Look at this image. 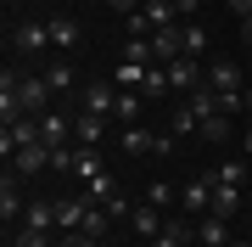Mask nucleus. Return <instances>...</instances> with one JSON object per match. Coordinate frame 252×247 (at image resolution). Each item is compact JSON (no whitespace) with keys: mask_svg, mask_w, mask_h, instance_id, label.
Segmentation results:
<instances>
[{"mask_svg":"<svg viewBox=\"0 0 252 247\" xmlns=\"http://www.w3.org/2000/svg\"><path fill=\"white\" fill-rule=\"evenodd\" d=\"M79 17H67V11H62V17H51V45L56 51H73V45H79Z\"/></svg>","mask_w":252,"mask_h":247,"instance_id":"17","label":"nucleus"},{"mask_svg":"<svg viewBox=\"0 0 252 247\" xmlns=\"http://www.w3.org/2000/svg\"><path fill=\"white\" fill-rule=\"evenodd\" d=\"M168 84H174V96H190V90L207 84V68L196 62V56H174L168 62Z\"/></svg>","mask_w":252,"mask_h":247,"instance_id":"3","label":"nucleus"},{"mask_svg":"<svg viewBox=\"0 0 252 247\" xmlns=\"http://www.w3.org/2000/svg\"><path fill=\"white\" fill-rule=\"evenodd\" d=\"M241 152H247V163H252V124L241 129Z\"/></svg>","mask_w":252,"mask_h":247,"instance_id":"41","label":"nucleus"},{"mask_svg":"<svg viewBox=\"0 0 252 247\" xmlns=\"http://www.w3.org/2000/svg\"><path fill=\"white\" fill-rule=\"evenodd\" d=\"M190 242H196L190 219H168V225H162L157 236H152V247H190Z\"/></svg>","mask_w":252,"mask_h":247,"instance_id":"16","label":"nucleus"},{"mask_svg":"<svg viewBox=\"0 0 252 247\" xmlns=\"http://www.w3.org/2000/svg\"><path fill=\"white\" fill-rule=\"evenodd\" d=\"M180 51L196 56V62L207 56V28H202V23H180Z\"/></svg>","mask_w":252,"mask_h":247,"instance_id":"22","label":"nucleus"},{"mask_svg":"<svg viewBox=\"0 0 252 247\" xmlns=\"http://www.w3.org/2000/svg\"><path fill=\"white\" fill-rule=\"evenodd\" d=\"M101 135H107V118H95V112H73V146H101Z\"/></svg>","mask_w":252,"mask_h":247,"instance_id":"8","label":"nucleus"},{"mask_svg":"<svg viewBox=\"0 0 252 247\" xmlns=\"http://www.w3.org/2000/svg\"><path fill=\"white\" fill-rule=\"evenodd\" d=\"M207 90H219V96H247V90H241V68L224 62V56L207 62Z\"/></svg>","mask_w":252,"mask_h":247,"instance_id":"5","label":"nucleus"},{"mask_svg":"<svg viewBox=\"0 0 252 247\" xmlns=\"http://www.w3.org/2000/svg\"><path fill=\"white\" fill-rule=\"evenodd\" d=\"M23 213H28V202H23V191L11 185V174H6V185H0V219H6V230L23 225Z\"/></svg>","mask_w":252,"mask_h":247,"instance_id":"13","label":"nucleus"},{"mask_svg":"<svg viewBox=\"0 0 252 247\" xmlns=\"http://www.w3.org/2000/svg\"><path fill=\"white\" fill-rule=\"evenodd\" d=\"M162 225H168V219H162V208H152V202H140V208L129 213V230H135L140 242H152V236H157Z\"/></svg>","mask_w":252,"mask_h":247,"instance_id":"12","label":"nucleus"},{"mask_svg":"<svg viewBox=\"0 0 252 247\" xmlns=\"http://www.w3.org/2000/svg\"><path fill=\"white\" fill-rule=\"evenodd\" d=\"M180 208H185V213H213V174L185 185V191H180Z\"/></svg>","mask_w":252,"mask_h":247,"instance_id":"9","label":"nucleus"},{"mask_svg":"<svg viewBox=\"0 0 252 247\" xmlns=\"http://www.w3.org/2000/svg\"><path fill=\"white\" fill-rule=\"evenodd\" d=\"M140 96H146V101H162V96H174V84H168V68H162V62H152V68L140 73Z\"/></svg>","mask_w":252,"mask_h":247,"instance_id":"15","label":"nucleus"},{"mask_svg":"<svg viewBox=\"0 0 252 247\" xmlns=\"http://www.w3.org/2000/svg\"><path fill=\"white\" fill-rule=\"evenodd\" d=\"M79 230H90V236H107V230H112V213L101 208V202H90V213H84V225H79Z\"/></svg>","mask_w":252,"mask_h":247,"instance_id":"30","label":"nucleus"},{"mask_svg":"<svg viewBox=\"0 0 252 247\" xmlns=\"http://www.w3.org/2000/svg\"><path fill=\"white\" fill-rule=\"evenodd\" d=\"M23 225H34V230H56V202H28Z\"/></svg>","mask_w":252,"mask_h":247,"instance_id":"26","label":"nucleus"},{"mask_svg":"<svg viewBox=\"0 0 252 247\" xmlns=\"http://www.w3.org/2000/svg\"><path fill=\"white\" fill-rule=\"evenodd\" d=\"M34 141H39V118H11L6 129H0V152H6V163H11L23 146H34Z\"/></svg>","mask_w":252,"mask_h":247,"instance_id":"4","label":"nucleus"},{"mask_svg":"<svg viewBox=\"0 0 252 247\" xmlns=\"http://www.w3.org/2000/svg\"><path fill=\"white\" fill-rule=\"evenodd\" d=\"M79 107L84 112H95V118H112V107H118V84H84V96H79Z\"/></svg>","mask_w":252,"mask_h":247,"instance_id":"6","label":"nucleus"},{"mask_svg":"<svg viewBox=\"0 0 252 247\" xmlns=\"http://www.w3.org/2000/svg\"><path fill=\"white\" fill-rule=\"evenodd\" d=\"M124 152H152V129H124Z\"/></svg>","mask_w":252,"mask_h":247,"instance_id":"35","label":"nucleus"},{"mask_svg":"<svg viewBox=\"0 0 252 247\" xmlns=\"http://www.w3.org/2000/svg\"><path fill=\"white\" fill-rule=\"evenodd\" d=\"M230 135H235V118H224V112H219V118H207V124H202V141H213V146H224Z\"/></svg>","mask_w":252,"mask_h":247,"instance_id":"28","label":"nucleus"},{"mask_svg":"<svg viewBox=\"0 0 252 247\" xmlns=\"http://www.w3.org/2000/svg\"><path fill=\"white\" fill-rule=\"evenodd\" d=\"M84 197H90V202H112V197H118V185L107 180V174H95V180L84 185Z\"/></svg>","mask_w":252,"mask_h":247,"instance_id":"34","label":"nucleus"},{"mask_svg":"<svg viewBox=\"0 0 252 247\" xmlns=\"http://www.w3.org/2000/svg\"><path fill=\"white\" fill-rule=\"evenodd\" d=\"M174 146H180V135H152V157H174Z\"/></svg>","mask_w":252,"mask_h":247,"instance_id":"38","label":"nucleus"},{"mask_svg":"<svg viewBox=\"0 0 252 247\" xmlns=\"http://www.w3.org/2000/svg\"><path fill=\"white\" fill-rule=\"evenodd\" d=\"M146 202H152V208H168V202H174V185H168V180H152V191H146Z\"/></svg>","mask_w":252,"mask_h":247,"instance_id":"37","label":"nucleus"},{"mask_svg":"<svg viewBox=\"0 0 252 247\" xmlns=\"http://www.w3.org/2000/svg\"><path fill=\"white\" fill-rule=\"evenodd\" d=\"M196 247H230V219L202 213V219H196Z\"/></svg>","mask_w":252,"mask_h":247,"instance_id":"10","label":"nucleus"},{"mask_svg":"<svg viewBox=\"0 0 252 247\" xmlns=\"http://www.w3.org/2000/svg\"><path fill=\"white\" fill-rule=\"evenodd\" d=\"M168 135H180V141H190V135H202V124H196V112H190L185 101H180V107L168 112Z\"/></svg>","mask_w":252,"mask_h":247,"instance_id":"24","label":"nucleus"},{"mask_svg":"<svg viewBox=\"0 0 252 247\" xmlns=\"http://www.w3.org/2000/svg\"><path fill=\"white\" fill-rule=\"evenodd\" d=\"M230 247H252V242H230Z\"/></svg>","mask_w":252,"mask_h":247,"instance_id":"44","label":"nucleus"},{"mask_svg":"<svg viewBox=\"0 0 252 247\" xmlns=\"http://www.w3.org/2000/svg\"><path fill=\"white\" fill-rule=\"evenodd\" d=\"M39 141H45L51 152H56V146H67V141H73V118H67L62 107H56V112H39Z\"/></svg>","mask_w":252,"mask_h":247,"instance_id":"7","label":"nucleus"},{"mask_svg":"<svg viewBox=\"0 0 252 247\" xmlns=\"http://www.w3.org/2000/svg\"><path fill=\"white\" fill-rule=\"evenodd\" d=\"M45 79H51V90H56V96H67V90H73V68H67V62H56Z\"/></svg>","mask_w":252,"mask_h":247,"instance_id":"36","label":"nucleus"},{"mask_svg":"<svg viewBox=\"0 0 252 247\" xmlns=\"http://www.w3.org/2000/svg\"><path fill=\"white\" fill-rule=\"evenodd\" d=\"M107 6L118 11V17H129V11H140V0H107Z\"/></svg>","mask_w":252,"mask_h":247,"instance_id":"40","label":"nucleus"},{"mask_svg":"<svg viewBox=\"0 0 252 247\" xmlns=\"http://www.w3.org/2000/svg\"><path fill=\"white\" fill-rule=\"evenodd\" d=\"M124 62H140V68H152L157 56H152V39H124Z\"/></svg>","mask_w":252,"mask_h":247,"instance_id":"31","label":"nucleus"},{"mask_svg":"<svg viewBox=\"0 0 252 247\" xmlns=\"http://www.w3.org/2000/svg\"><path fill=\"white\" fill-rule=\"evenodd\" d=\"M247 191H252V174H247Z\"/></svg>","mask_w":252,"mask_h":247,"instance_id":"45","label":"nucleus"},{"mask_svg":"<svg viewBox=\"0 0 252 247\" xmlns=\"http://www.w3.org/2000/svg\"><path fill=\"white\" fill-rule=\"evenodd\" d=\"M224 6H230V17H241V23L252 17V0H224Z\"/></svg>","mask_w":252,"mask_h":247,"instance_id":"39","label":"nucleus"},{"mask_svg":"<svg viewBox=\"0 0 252 247\" xmlns=\"http://www.w3.org/2000/svg\"><path fill=\"white\" fill-rule=\"evenodd\" d=\"M90 213V197H56V230H79Z\"/></svg>","mask_w":252,"mask_h":247,"instance_id":"11","label":"nucleus"},{"mask_svg":"<svg viewBox=\"0 0 252 247\" xmlns=\"http://www.w3.org/2000/svg\"><path fill=\"white\" fill-rule=\"evenodd\" d=\"M112 124H124V129H135V124H140V90H118Z\"/></svg>","mask_w":252,"mask_h":247,"instance_id":"20","label":"nucleus"},{"mask_svg":"<svg viewBox=\"0 0 252 247\" xmlns=\"http://www.w3.org/2000/svg\"><path fill=\"white\" fill-rule=\"evenodd\" d=\"M67 174H79V180L90 185L95 174H107V169H101V157H95V146H73V169H67Z\"/></svg>","mask_w":252,"mask_h":247,"instance_id":"21","label":"nucleus"},{"mask_svg":"<svg viewBox=\"0 0 252 247\" xmlns=\"http://www.w3.org/2000/svg\"><path fill=\"white\" fill-rule=\"evenodd\" d=\"M140 73H146L140 62H118V73H112V84H118V90H140Z\"/></svg>","mask_w":252,"mask_h":247,"instance_id":"32","label":"nucleus"},{"mask_svg":"<svg viewBox=\"0 0 252 247\" xmlns=\"http://www.w3.org/2000/svg\"><path fill=\"white\" fill-rule=\"evenodd\" d=\"M185 107L196 112V124H207V118H219V112H224V107H219V90H207V84L185 96Z\"/></svg>","mask_w":252,"mask_h":247,"instance_id":"19","label":"nucleus"},{"mask_svg":"<svg viewBox=\"0 0 252 247\" xmlns=\"http://www.w3.org/2000/svg\"><path fill=\"white\" fill-rule=\"evenodd\" d=\"M152 56H157L162 68H168L174 56H185V51H180V28H162V34H152Z\"/></svg>","mask_w":252,"mask_h":247,"instance_id":"23","label":"nucleus"},{"mask_svg":"<svg viewBox=\"0 0 252 247\" xmlns=\"http://www.w3.org/2000/svg\"><path fill=\"white\" fill-rule=\"evenodd\" d=\"M241 39H247V45H252V17H247V23H241Z\"/></svg>","mask_w":252,"mask_h":247,"instance_id":"42","label":"nucleus"},{"mask_svg":"<svg viewBox=\"0 0 252 247\" xmlns=\"http://www.w3.org/2000/svg\"><path fill=\"white\" fill-rule=\"evenodd\" d=\"M241 191H247V185H213V213H219V219H230V213H235Z\"/></svg>","mask_w":252,"mask_h":247,"instance_id":"25","label":"nucleus"},{"mask_svg":"<svg viewBox=\"0 0 252 247\" xmlns=\"http://www.w3.org/2000/svg\"><path fill=\"white\" fill-rule=\"evenodd\" d=\"M11 169H23V174H39V169H51V146H45V141L23 146L17 157H11Z\"/></svg>","mask_w":252,"mask_h":247,"instance_id":"18","label":"nucleus"},{"mask_svg":"<svg viewBox=\"0 0 252 247\" xmlns=\"http://www.w3.org/2000/svg\"><path fill=\"white\" fill-rule=\"evenodd\" d=\"M247 112H252V84H247Z\"/></svg>","mask_w":252,"mask_h":247,"instance_id":"43","label":"nucleus"},{"mask_svg":"<svg viewBox=\"0 0 252 247\" xmlns=\"http://www.w3.org/2000/svg\"><path fill=\"white\" fill-rule=\"evenodd\" d=\"M6 45L17 51V56H39V51L51 45V23H34V17H23V23L6 34Z\"/></svg>","mask_w":252,"mask_h":247,"instance_id":"2","label":"nucleus"},{"mask_svg":"<svg viewBox=\"0 0 252 247\" xmlns=\"http://www.w3.org/2000/svg\"><path fill=\"white\" fill-rule=\"evenodd\" d=\"M56 247H112V242H107V236H90V230H62Z\"/></svg>","mask_w":252,"mask_h":247,"instance_id":"33","label":"nucleus"},{"mask_svg":"<svg viewBox=\"0 0 252 247\" xmlns=\"http://www.w3.org/2000/svg\"><path fill=\"white\" fill-rule=\"evenodd\" d=\"M11 247H51V230H34V225H11Z\"/></svg>","mask_w":252,"mask_h":247,"instance_id":"29","label":"nucleus"},{"mask_svg":"<svg viewBox=\"0 0 252 247\" xmlns=\"http://www.w3.org/2000/svg\"><path fill=\"white\" fill-rule=\"evenodd\" d=\"M146 23H152V34H162V28H180V6L174 0H146Z\"/></svg>","mask_w":252,"mask_h":247,"instance_id":"14","label":"nucleus"},{"mask_svg":"<svg viewBox=\"0 0 252 247\" xmlns=\"http://www.w3.org/2000/svg\"><path fill=\"white\" fill-rule=\"evenodd\" d=\"M51 79L45 73H17V107H23V118H39V112H51L45 101H51Z\"/></svg>","mask_w":252,"mask_h":247,"instance_id":"1","label":"nucleus"},{"mask_svg":"<svg viewBox=\"0 0 252 247\" xmlns=\"http://www.w3.org/2000/svg\"><path fill=\"white\" fill-rule=\"evenodd\" d=\"M247 174H252V163H235V157H230V163L213 169V185H247Z\"/></svg>","mask_w":252,"mask_h":247,"instance_id":"27","label":"nucleus"}]
</instances>
